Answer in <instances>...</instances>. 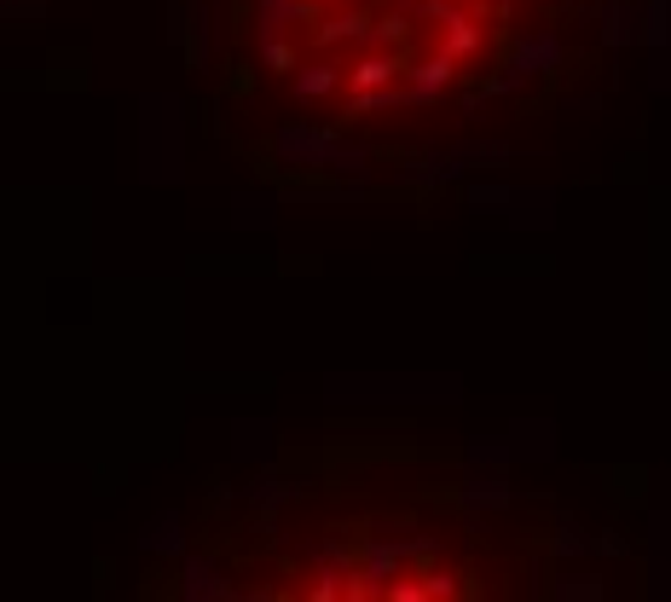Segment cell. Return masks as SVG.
I'll return each instance as SVG.
<instances>
[{
    "label": "cell",
    "instance_id": "cell-1",
    "mask_svg": "<svg viewBox=\"0 0 671 602\" xmlns=\"http://www.w3.org/2000/svg\"><path fill=\"white\" fill-rule=\"evenodd\" d=\"M631 0H215L220 133L255 163L422 168L550 117Z\"/></svg>",
    "mask_w": 671,
    "mask_h": 602
},
{
    "label": "cell",
    "instance_id": "cell-2",
    "mask_svg": "<svg viewBox=\"0 0 671 602\" xmlns=\"http://www.w3.org/2000/svg\"><path fill=\"white\" fill-rule=\"evenodd\" d=\"M614 522L458 458L273 463L209 493L168 562L174 596L232 602H527L608 596Z\"/></svg>",
    "mask_w": 671,
    "mask_h": 602
}]
</instances>
